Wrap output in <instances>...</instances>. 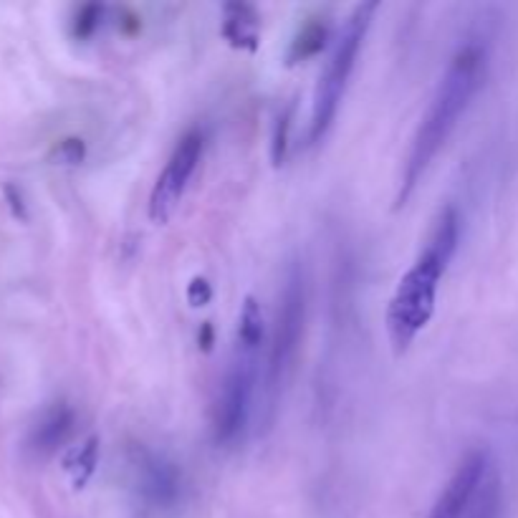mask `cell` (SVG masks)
<instances>
[{
  "label": "cell",
  "mask_w": 518,
  "mask_h": 518,
  "mask_svg": "<svg viewBox=\"0 0 518 518\" xmlns=\"http://www.w3.org/2000/svg\"><path fill=\"white\" fill-rule=\"evenodd\" d=\"M266 334L261 304L253 296H246L238 314L233 352H230L228 367H225L223 380L215 392L213 412H210L213 440L220 448H230L243 440L251 425L256 397L261 395L258 382L263 380L261 354L266 347Z\"/></svg>",
  "instance_id": "3"
},
{
  "label": "cell",
  "mask_w": 518,
  "mask_h": 518,
  "mask_svg": "<svg viewBox=\"0 0 518 518\" xmlns=\"http://www.w3.org/2000/svg\"><path fill=\"white\" fill-rule=\"evenodd\" d=\"M377 3H364V6L354 8L349 21L344 23L342 33L334 41V49L329 54V61L324 66V74L319 76V84L314 91V107H311V122H309V142L319 145L321 139L329 134L334 119H337L342 99L347 94L349 79L357 66L359 51L364 46L372 18L377 13Z\"/></svg>",
  "instance_id": "5"
},
{
  "label": "cell",
  "mask_w": 518,
  "mask_h": 518,
  "mask_svg": "<svg viewBox=\"0 0 518 518\" xmlns=\"http://www.w3.org/2000/svg\"><path fill=\"white\" fill-rule=\"evenodd\" d=\"M486 69L488 51L481 41H468L455 51L443 79L438 81L433 99H430L428 112L422 114L415 129L410 152H407L405 165H402L395 208H405L407 200L415 195L428 167L433 165L438 152L443 150L450 134L455 132L463 114L468 112L476 94L481 91L483 81H486Z\"/></svg>",
  "instance_id": "1"
},
{
  "label": "cell",
  "mask_w": 518,
  "mask_h": 518,
  "mask_svg": "<svg viewBox=\"0 0 518 518\" xmlns=\"http://www.w3.org/2000/svg\"><path fill=\"white\" fill-rule=\"evenodd\" d=\"M54 155L59 157L61 162H66V165H79V162L86 157V147L81 139L71 137V139H64V142H59Z\"/></svg>",
  "instance_id": "16"
},
{
  "label": "cell",
  "mask_w": 518,
  "mask_h": 518,
  "mask_svg": "<svg viewBox=\"0 0 518 518\" xmlns=\"http://www.w3.org/2000/svg\"><path fill=\"white\" fill-rule=\"evenodd\" d=\"M458 241L460 215L453 205H448L438 213L428 241L417 253L415 263L400 278L387 306V337H390L395 357H402L433 319L440 281L458 251Z\"/></svg>",
  "instance_id": "2"
},
{
  "label": "cell",
  "mask_w": 518,
  "mask_h": 518,
  "mask_svg": "<svg viewBox=\"0 0 518 518\" xmlns=\"http://www.w3.org/2000/svg\"><path fill=\"white\" fill-rule=\"evenodd\" d=\"M291 127H294V104H289L286 109H281L273 124V137H271V160L273 165H284L286 155H289V139H291Z\"/></svg>",
  "instance_id": "14"
},
{
  "label": "cell",
  "mask_w": 518,
  "mask_h": 518,
  "mask_svg": "<svg viewBox=\"0 0 518 518\" xmlns=\"http://www.w3.org/2000/svg\"><path fill=\"white\" fill-rule=\"evenodd\" d=\"M203 152L205 137L200 129H190V132L182 134L180 142H177L175 150H172V155L167 157L160 177H157L155 185H152L150 203H147L152 223L165 225L167 220L175 215L177 205L185 198L187 185H190L200 160H203Z\"/></svg>",
  "instance_id": "7"
},
{
  "label": "cell",
  "mask_w": 518,
  "mask_h": 518,
  "mask_svg": "<svg viewBox=\"0 0 518 518\" xmlns=\"http://www.w3.org/2000/svg\"><path fill=\"white\" fill-rule=\"evenodd\" d=\"M488 470H491V458H488V450H470L460 465L455 468L453 478L448 481V486L443 488V493L435 501L433 511L428 518H465L470 503L476 498L478 488L486 481Z\"/></svg>",
  "instance_id": "8"
},
{
  "label": "cell",
  "mask_w": 518,
  "mask_h": 518,
  "mask_svg": "<svg viewBox=\"0 0 518 518\" xmlns=\"http://www.w3.org/2000/svg\"><path fill=\"white\" fill-rule=\"evenodd\" d=\"M210 299H213V286L205 278H193V284L187 289V301L193 306H205L210 304Z\"/></svg>",
  "instance_id": "17"
},
{
  "label": "cell",
  "mask_w": 518,
  "mask_h": 518,
  "mask_svg": "<svg viewBox=\"0 0 518 518\" xmlns=\"http://www.w3.org/2000/svg\"><path fill=\"white\" fill-rule=\"evenodd\" d=\"M326 41H329V21L324 16L309 18L291 41L289 64H301V61L319 56L326 49Z\"/></svg>",
  "instance_id": "11"
},
{
  "label": "cell",
  "mask_w": 518,
  "mask_h": 518,
  "mask_svg": "<svg viewBox=\"0 0 518 518\" xmlns=\"http://www.w3.org/2000/svg\"><path fill=\"white\" fill-rule=\"evenodd\" d=\"M503 516V491L498 473L488 470L486 481L478 488L476 498L470 503L465 518H501Z\"/></svg>",
  "instance_id": "13"
},
{
  "label": "cell",
  "mask_w": 518,
  "mask_h": 518,
  "mask_svg": "<svg viewBox=\"0 0 518 518\" xmlns=\"http://www.w3.org/2000/svg\"><path fill=\"white\" fill-rule=\"evenodd\" d=\"M97 463H99V438L97 435H91V438H86L81 445L71 448L69 455H66V460H64L66 470H69V476H71V481H74L76 488L86 486V481H89V478L94 476V470H97Z\"/></svg>",
  "instance_id": "12"
},
{
  "label": "cell",
  "mask_w": 518,
  "mask_h": 518,
  "mask_svg": "<svg viewBox=\"0 0 518 518\" xmlns=\"http://www.w3.org/2000/svg\"><path fill=\"white\" fill-rule=\"evenodd\" d=\"M306 324V284L304 268L299 261H291L286 268L284 289L278 299L276 324H273L271 339H268L266 362H263L261 395H258V430L268 433L276 422L278 405L284 397L286 382L294 369L296 354H299L301 339H304Z\"/></svg>",
  "instance_id": "4"
},
{
  "label": "cell",
  "mask_w": 518,
  "mask_h": 518,
  "mask_svg": "<svg viewBox=\"0 0 518 518\" xmlns=\"http://www.w3.org/2000/svg\"><path fill=\"white\" fill-rule=\"evenodd\" d=\"M198 342L203 344V349H210V347H213V326H210L208 321H205V324H203V329H200V337H198Z\"/></svg>",
  "instance_id": "19"
},
{
  "label": "cell",
  "mask_w": 518,
  "mask_h": 518,
  "mask_svg": "<svg viewBox=\"0 0 518 518\" xmlns=\"http://www.w3.org/2000/svg\"><path fill=\"white\" fill-rule=\"evenodd\" d=\"M3 195H6V203L11 208V213L16 218H26V200H23V193L16 185H3Z\"/></svg>",
  "instance_id": "18"
},
{
  "label": "cell",
  "mask_w": 518,
  "mask_h": 518,
  "mask_svg": "<svg viewBox=\"0 0 518 518\" xmlns=\"http://www.w3.org/2000/svg\"><path fill=\"white\" fill-rule=\"evenodd\" d=\"M76 428V412L66 402H54L38 415V420L31 425L28 433V450L36 458H51L59 453L71 440Z\"/></svg>",
  "instance_id": "9"
},
{
  "label": "cell",
  "mask_w": 518,
  "mask_h": 518,
  "mask_svg": "<svg viewBox=\"0 0 518 518\" xmlns=\"http://www.w3.org/2000/svg\"><path fill=\"white\" fill-rule=\"evenodd\" d=\"M223 38L241 51H258L261 46V18L246 3H228L223 11Z\"/></svg>",
  "instance_id": "10"
},
{
  "label": "cell",
  "mask_w": 518,
  "mask_h": 518,
  "mask_svg": "<svg viewBox=\"0 0 518 518\" xmlns=\"http://www.w3.org/2000/svg\"><path fill=\"white\" fill-rule=\"evenodd\" d=\"M102 18H104V6L99 3H86L76 11L74 21H71V33H74L76 41H89L97 28L102 26Z\"/></svg>",
  "instance_id": "15"
},
{
  "label": "cell",
  "mask_w": 518,
  "mask_h": 518,
  "mask_svg": "<svg viewBox=\"0 0 518 518\" xmlns=\"http://www.w3.org/2000/svg\"><path fill=\"white\" fill-rule=\"evenodd\" d=\"M129 488L145 516H170L185 501L182 468L165 453H157L145 443L127 448Z\"/></svg>",
  "instance_id": "6"
}]
</instances>
